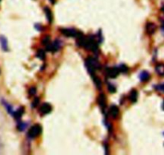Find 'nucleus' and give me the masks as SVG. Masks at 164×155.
I'll return each instance as SVG.
<instances>
[{
	"instance_id": "412c9836",
	"label": "nucleus",
	"mask_w": 164,
	"mask_h": 155,
	"mask_svg": "<svg viewBox=\"0 0 164 155\" xmlns=\"http://www.w3.org/2000/svg\"><path fill=\"white\" fill-rule=\"evenodd\" d=\"M107 85H108V91L111 93H116V87L114 84H111L110 82H107Z\"/></svg>"
},
{
	"instance_id": "bb28decb",
	"label": "nucleus",
	"mask_w": 164,
	"mask_h": 155,
	"mask_svg": "<svg viewBox=\"0 0 164 155\" xmlns=\"http://www.w3.org/2000/svg\"><path fill=\"white\" fill-rule=\"evenodd\" d=\"M156 89H157V90L164 93V83L163 84H159V85H158V86H156Z\"/></svg>"
},
{
	"instance_id": "0eeeda50",
	"label": "nucleus",
	"mask_w": 164,
	"mask_h": 155,
	"mask_svg": "<svg viewBox=\"0 0 164 155\" xmlns=\"http://www.w3.org/2000/svg\"><path fill=\"white\" fill-rule=\"evenodd\" d=\"M60 32L66 37H76L78 34V31L73 28H61Z\"/></svg>"
},
{
	"instance_id": "7c9ffc66",
	"label": "nucleus",
	"mask_w": 164,
	"mask_h": 155,
	"mask_svg": "<svg viewBox=\"0 0 164 155\" xmlns=\"http://www.w3.org/2000/svg\"><path fill=\"white\" fill-rule=\"evenodd\" d=\"M51 3H54V0H51Z\"/></svg>"
},
{
	"instance_id": "2eb2a0df",
	"label": "nucleus",
	"mask_w": 164,
	"mask_h": 155,
	"mask_svg": "<svg viewBox=\"0 0 164 155\" xmlns=\"http://www.w3.org/2000/svg\"><path fill=\"white\" fill-rule=\"evenodd\" d=\"M23 113H24V108H23V107H20V108H18L17 110L14 112L13 113H12V116L14 117V119L18 121V120L22 117Z\"/></svg>"
},
{
	"instance_id": "5701e85b",
	"label": "nucleus",
	"mask_w": 164,
	"mask_h": 155,
	"mask_svg": "<svg viewBox=\"0 0 164 155\" xmlns=\"http://www.w3.org/2000/svg\"><path fill=\"white\" fill-rule=\"evenodd\" d=\"M3 105H4V106L6 107V109H7V112H8L9 113H10V114H12V113H14L13 108H12V106H11L10 105H9L8 103H7L6 101H3Z\"/></svg>"
},
{
	"instance_id": "1a4fd4ad",
	"label": "nucleus",
	"mask_w": 164,
	"mask_h": 155,
	"mask_svg": "<svg viewBox=\"0 0 164 155\" xmlns=\"http://www.w3.org/2000/svg\"><path fill=\"white\" fill-rule=\"evenodd\" d=\"M51 111H52V106H51V105H50L47 102L43 103L40 106L39 113L41 115H47V114L50 113Z\"/></svg>"
},
{
	"instance_id": "f8f14e48",
	"label": "nucleus",
	"mask_w": 164,
	"mask_h": 155,
	"mask_svg": "<svg viewBox=\"0 0 164 155\" xmlns=\"http://www.w3.org/2000/svg\"><path fill=\"white\" fill-rule=\"evenodd\" d=\"M138 93L137 90L132 89V90L131 91V93H129L128 96L130 101L131 102V103H135L138 100Z\"/></svg>"
},
{
	"instance_id": "6ab92c4d",
	"label": "nucleus",
	"mask_w": 164,
	"mask_h": 155,
	"mask_svg": "<svg viewBox=\"0 0 164 155\" xmlns=\"http://www.w3.org/2000/svg\"><path fill=\"white\" fill-rule=\"evenodd\" d=\"M36 56L39 58V59H40V60H44L45 58H46V54H45L44 50L39 49V50L37 52Z\"/></svg>"
},
{
	"instance_id": "393cba45",
	"label": "nucleus",
	"mask_w": 164,
	"mask_h": 155,
	"mask_svg": "<svg viewBox=\"0 0 164 155\" xmlns=\"http://www.w3.org/2000/svg\"><path fill=\"white\" fill-rule=\"evenodd\" d=\"M39 98L35 97V100L33 101V102L31 103V107H32V108H36V107L39 105Z\"/></svg>"
},
{
	"instance_id": "4be33fe9",
	"label": "nucleus",
	"mask_w": 164,
	"mask_h": 155,
	"mask_svg": "<svg viewBox=\"0 0 164 155\" xmlns=\"http://www.w3.org/2000/svg\"><path fill=\"white\" fill-rule=\"evenodd\" d=\"M41 44L43 45H44L45 47H46L47 44H50V36H44V37L42 39V40H41Z\"/></svg>"
},
{
	"instance_id": "ddd939ff",
	"label": "nucleus",
	"mask_w": 164,
	"mask_h": 155,
	"mask_svg": "<svg viewBox=\"0 0 164 155\" xmlns=\"http://www.w3.org/2000/svg\"><path fill=\"white\" fill-rule=\"evenodd\" d=\"M155 72L160 76H164V63H159L155 66Z\"/></svg>"
},
{
	"instance_id": "423d86ee",
	"label": "nucleus",
	"mask_w": 164,
	"mask_h": 155,
	"mask_svg": "<svg viewBox=\"0 0 164 155\" xmlns=\"http://www.w3.org/2000/svg\"><path fill=\"white\" fill-rule=\"evenodd\" d=\"M97 103L98 106L100 107V109H102V112H104L106 109V97L105 94L101 93L98 95L97 98Z\"/></svg>"
},
{
	"instance_id": "4468645a",
	"label": "nucleus",
	"mask_w": 164,
	"mask_h": 155,
	"mask_svg": "<svg viewBox=\"0 0 164 155\" xmlns=\"http://www.w3.org/2000/svg\"><path fill=\"white\" fill-rule=\"evenodd\" d=\"M138 78H139L140 81L146 82L147 80H149V79L151 78V75H150V73L147 71H142L138 75Z\"/></svg>"
},
{
	"instance_id": "a211bd4d",
	"label": "nucleus",
	"mask_w": 164,
	"mask_h": 155,
	"mask_svg": "<svg viewBox=\"0 0 164 155\" xmlns=\"http://www.w3.org/2000/svg\"><path fill=\"white\" fill-rule=\"evenodd\" d=\"M44 12L45 15H46V17L47 19V20H48V22H52V20H53V15H52V12H51V10L50 9L49 7H44Z\"/></svg>"
},
{
	"instance_id": "cd10ccee",
	"label": "nucleus",
	"mask_w": 164,
	"mask_h": 155,
	"mask_svg": "<svg viewBox=\"0 0 164 155\" xmlns=\"http://www.w3.org/2000/svg\"><path fill=\"white\" fill-rule=\"evenodd\" d=\"M161 31H162V32H163V34L164 35V22L161 25Z\"/></svg>"
},
{
	"instance_id": "20e7f679",
	"label": "nucleus",
	"mask_w": 164,
	"mask_h": 155,
	"mask_svg": "<svg viewBox=\"0 0 164 155\" xmlns=\"http://www.w3.org/2000/svg\"><path fill=\"white\" fill-rule=\"evenodd\" d=\"M61 46H62V42L59 40H55L52 44L50 43L49 44L46 46V50L47 52H51L52 53H54L61 48Z\"/></svg>"
},
{
	"instance_id": "6e6552de",
	"label": "nucleus",
	"mask_w": 164,
	"mask_h": 155,
	"mask_svg": "<svg viewBox=\"0 0 164 155\" xmlns=\"http://www.w3.org/2000/svg\"><path fill=\"white\" fill-rule=\"evenodd\" d=\"M76 44L77 45L80 47V48H84L86 41H87V37L83 35V32L81 31H78V34L76 36Z\"/></svg>"
},
{
	"instance_id": "a878e982",
	"label": "nucleus",
	"mask_w": 164,
	"mask_h": 155,
	"mask_svg": "<svg viewBox=\"0 0 164 155\" xmlns=\"http://www.w3.org/2000/svg\"><path fill=\"white\" fill-rule=\"evenodd\" d=\"M36 89L35 88V87H32V88H30L29 89V90H28V94H29V96H31V97H32V96H35L36 94Z\"/></svg>"
},
{
	"instance_id": "c85d7f7f",
	"label": "nucleus",
	"mask_w": 164,
	"mask_h": 155,
	"mask_svg": "<svg viewBox=\"0 0 164 155\" xmlns=\"http://www.w3.org/2000/svg\"><path fill=\"white\" fill-rule=\"evenodd\" d=\"M35 25H36V26H35L36 29H38L39 31H40V30H41V27H40L39 24H35Z\"/></svg>"
},
{
	"instance_id": "b1692460",
	"label": "nucleus",
	"mask_w": 164,
	"mask_h": 155,
	"mask_svg": "<svg viewBox=\"0 0 164 155\" xmlns=\"http://www.w3.org/2000/svg\"><path fill=\"white\" fill-rule=\"evenodd\" d=\"M17 127H18V129L19 131H23V130H25V129L27 127V124L21 122V121H18V125Z\"/></svg>"
},
{
	"instance_id": "7ed1b4c3",
	"label": "nucleus",
	"mask_w": 164,
	"mask_h": 155,
	"mask_svg": "<svg viewBox=\"0 0 164 155\" xmlns=\"http://www.w3.org/2000/svg\"><path fill=\"white\" fill-rule=\"evenodd\" d=\"M42 131H43V129L40 125H35L29 129V131L27 133V137L31 139L35 138V137H39L42 133Z\"/></svg>"
},
{
	"instance_id": "aec40b11",
	"label": "nucleus",
	"mask_w": 164,
	"mask_h": 155,
	"mask_svg": "<svg viewBox=\"0 0 164 155\" xmlns=\"http://www.w3.org/2000/svg\"><path fill=\"white\" fill-rule=\"evenodd\" d=\"M119 68L120 72H123V73H127L128 72V67L127 65H125L123 64H121L118 67Z\"/></svg>"
},
{
	"instance_id": "f257e3e1",
	"label": "nucleus",
	"mask_w": 164,
	"mask_h": 155,
	"mask_svg": "<svg viewBox=\"0 0 164 155\" xmlns=\"http://www.w3.org/2000/svg\"><path fill=\"white\" fill-rule=\"evenodd\" d=\"M85 65L87 67V71L91 75L95 73V71L100 69V68H101V65H100V64L97 59L94 57H91V56L88 57L85 60Z\"/></svg>"
},
{
	"instance_id": "39448f33",
	"label": "nucleus",
	"mask_w": 164,
	"mask_h": 155,
	"mask_svg": "<svg viewBox=\"0 0 164 155\" xmlns=\"http://www.w3.org/2000/svg\"><path fill=\"white\" fill-rule=\"evenodd\" d=\"M120 73L119 68L118 67H114V68H106V76L109 78L114 79L116 78L119 74Z\"/></svg>"
},
{
	"instance_id": "dca6fc26",
	"label": "nucleus",
	"mask_w": 164,
	"mask_h": 155,
	"mask_svg": "<svg viewBox=\"0 0 164 155\" xmlns=\"http://www.w3.org/2000/svg\"><path fill=\"white\" fill-rule=\"evenodd\" d=\"M0 44H1V47L2 49L4 52H7L8 51V42L7 38L3 36H0Z\"/></svg>"
},
{
	"instance_id": "c756f323",
	"label": "nucleus",
	"mask_w": 164,
	"mask_h": 155,
	"mask_svg": "<svg viewBox=\"0 0 164 155\" xmlns=\"http://www.w3.org/2000/svg\"><path fill=\"white\" fill-rule=\"evenodd\" d=\"M162 108H163V109L164 110V101L163 102V105H162Z\"/></svg>"
},
{
	"instance_id": "f3484780",
	"label": "nucleus",
	"mask_w": 164,
	"mask_h": 155,
	"mask_svg": "<svg viewBox=\"0 0 164 155\" xmlns=\"http://www.w3.org/2000/svg\"><path fill=\"white\" fill-rule=\"evenodd\" d=\"M91 76V77H92V79L94 80V83L95 84V86L97 87V89H101L102 88V81H101V80L97 76L95 75V73H94V74Z\"/></svg>"
},
{
	"instance_id": "9d476101",
	"label": "nucleus",
	"mask_w": 164,
	"mask_h": 155,
	"mask_svg": "<svg viewBox=\"0 0 164 155\" xmlns=\"http://www.w3.org/2000/svg\"><path fill=\"white\" fill-rule=\"evenodd\" d=\"M156 25L154 23H147L146 25V32L147 35L149 36H152L155 34V31H156Z\"/></svg>"
},
{
	"instance_id": "2f4dec72",
	"label": "nucleus",
	"mask_w": 164,
	"mask_h": 155,
	"mask_svg": "<svg viewBox=\"0 0 164 155\" xmlns=\"http://www.w3.org/2000/svg\"><path fill=\"white\" fill-rule=\"evenodd\" d=\"M162 11H163V13H164V7H163V8H162Z\"/></svg>"
},
{
	"instance_id": "f03ea898",
	"label": "nucleus",
	"mask_w": 164,
	"mask_h": 155,
	"mask_svg": "<svg viewBox=\"0 0 164 155\" xmlns=\"http://www.w3.org/2000/svg\"><path fill=\"white\" fill-rule=\"evenodd\" d=\"M97 41L94 39V36H91L87 37V41L85 44L84 48L87 50L92 51L94 52H96L98 50V44Z\"/></svg>"
},
{
	"instance_id": "9b49d317",
	"label": "nucleus",
	"mask_w": 164,
	"mask_h": 155,
	"mask_svg": "<svg viewBox=\"0 0 164 155\" xmlns=\"http://www.w3.org/2000/svg\"><path fill=\"white\" fill-rule=\"evenodd\" d=\"M109 114L114 119H116L119 115V109L116 105H111L109 109Z\"/></svg>"
}]
</instances>
